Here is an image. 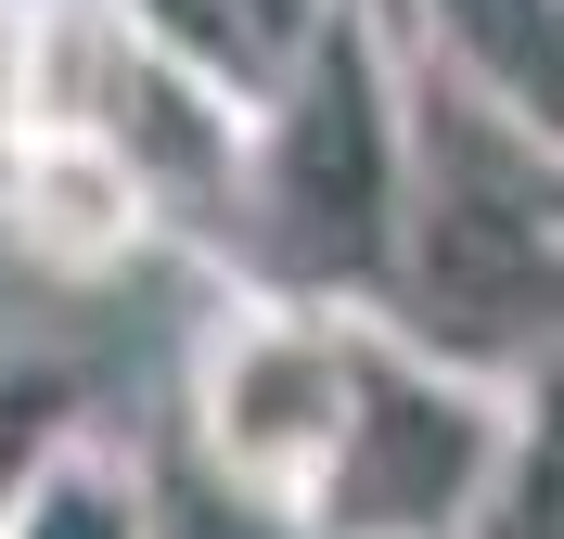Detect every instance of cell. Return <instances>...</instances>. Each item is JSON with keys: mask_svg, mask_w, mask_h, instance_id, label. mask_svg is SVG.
Returning a JSON list of instances; mask_svg holds the SVG:
<instances>
[{"mask_svg": "<svg viewBox=\"0 0 564 539\" xmlns=\"http://www.w3.org/2000/svg\"><path fill=\"white\" fill-rule=\"evenodd\" d=\"M359 322H386L398 347L475 386L539 398L564 322V142L411 77V206H398L386 295Z\"/></svg>", "mask_w": 564, "mask_h": 539, "instance_id": "1", "label": "cell"}, {"mask_svg": "<svg viewBox=\"0 0 564 539\" xmlns=\"http://www.w3.org/2000/svg\"><path fill=\"white\" fill-rule=\"evenodd\" d=\"M398 206H411V52L386 13L334 0L295 52L270 65L245 116V193L231 218L270 257V295L308 309H372L398 257Z\"/></svg>", "mask_w": 564, "mask_h": 539, "instance_id": "2", "label": "cell"}, {"mask_svg": "<svg viewBox=\"0 0 564 539\" xmlns=\"http://www.w3.org/2000/svg\"><path fill=\"white\" fill-rule=\"evenodd\" d=\"M539 424V398L475 386L449 359L398 347L386 322H359L347 359V424H334V463H321L308 514L282 539H462V514L488 502L500 450Z\"/></svg>", "mask_w": 564, "mask_h": 539, "instance_id": "3", "label": "cell"}, {"mask_svg": "<svg viewBox=\"0 0 564 539\" xmlns=\"http://www.w3.org/2000/svg\"><path fill=\"white\" fill-rule=\"evenodd\" d=\"M347 359L359 322L347 309H308V295H218L193 359H180V411H193V463L231 488L245 514L295 527L334 463V424H347Z\"/></svg>", "mask_w": 564, "mask_h": 539, "instance_id": "4", "label": "cell"}, {"mask_svg": "<svg viewBox=\"0 0 564 539\" xmlns=\"http://www.w3.org/2000/svg\"><path fill=\"white\" fill-rule=\"evenodd\" d=\"M411 77L564 142V0H398Z\"/></svg>", "mask_w": 564, "mask_h": 539, "instance_id": "5", "label": "cell"}, {"mask_svg": "<svg viewBox=\"0 0 564 539\" xmlns=\"http://www.w3.org/2000/svg\"><path fill=\"white\" fill-rule=\"evenodd\" d=\"M0 218H13V245H26L39 270H65V283H104V270H129V257L167 231L154 193H141L104 142H0Z\"/></svg>", "mask_w": 564, "mask_h": 539, "instance_id": "6", "label": "cell"}, {"mask_svg": "<svg viewBox=\"0 0 564 539\" xmlns=\"http://www.w3.org/2000/svg\"><path fill=\"white\" fill-rule=\"evenodd\" d=\"M0 539H167V514H154V488H141L129 450H104V436L77 424L65 450H52L26 488H13Z\"/></svg>", "mask_w": 564, "mask_h": 539, "instance_id": "7", "label": "cell"}, {"mask_svg": "<svg viewBox=\"0 0 564 539\" xmlns=\"http://www.w3.org/2000/svg\"><path fill=\"white\" fill-rule=\"evenodd\" d=\"M462 539H564V475H552V411H539L513 450H500L488 502L462 514Z\"/></svg>", "mask_w": 564, "mask_h": 539, "instance_id": "8", "label": "cell"}, {"mask_svg": "<svg viewBox=\"0 0 564 539\" xmlns=\"http://www.w3.org/2000/svg\"><path fill=\"white\" fill-rule=\"evenodd\" d=\"M218 13H231V26H245L257 52H270V65H282V52H295V39H308L321 13H334V0H218Z\"/></svg>", "mask_w": 564, "mask_h": 539, "instance_id": "9", "label": "cell"}]
</instances>
